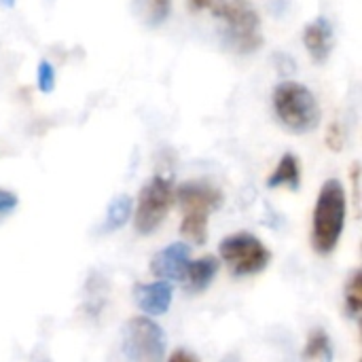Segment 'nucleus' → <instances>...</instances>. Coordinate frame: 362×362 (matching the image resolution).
Masks as SVG:
<instances>
[{
    "instance_id": "obj_2",
    "label": "nucleus",
    "mask_w": 362,
    "mask_h": 362,
    "mask_svg": "<svg viewBox=\"0 0 362 362\" xmlns=\"http://www.w3.org/2000/svg\"><path fill=\"white\" fill-rule=\"evenodd\" d=\"M174 202L182 212L180 233L197 246L206 244L208 218L223 204L221 189L204 178L187 180L174 191Z\"/></svg>"
},
{
    "instance_id": "obj_5",
    "label": "nucleus",
    "mask_w": 362,
    "mask_h": 362,
    "mask_svg": "<svg viewBox=\"0 0 362 362\" xmlns=\"http://www.w3.org/2000/svg\"><path fill=\"white\" fill-rule=\"evenodd\" d=\"M218 255L227 263L229 272L238 278L257 276L265 272L272 261L269 248L248 231H238L233 235H227L218 246Z\"/></svg>"
},
{
    "instance_id": "obj_18",
    "label": "nucleus",
    "mask_w": 362,
    "mask_h": 362,
    "mask_svg": "<svg viewBox=\"0 0 362 362\" xmlns=\"http://www.w3.org/2000/svg\"><path fill=\"white\" fill-rule=\"evenodd\" d=\"M344 140H346V136L341 132V125L339 123H333L329 127V132H327V144H329V148H333L335 153H339L341 146H344Z\"/></svg>"
},
{
    "instance_id": "obj_7",
    "label": "nucleus",
    "mask_w": 362,
    "mask_h": 362,
    "mask_svg": "<svg viewBox=\"0 0 362 362\" xmlns=\"http://www.w3.org/2000/svg\"><path fill=\"white\" fill-rule=\"evenodd\" d=\"M165 333L148 316H134L123 327V354L129 362H163Z\"/></svg>"
},
{
    "instance_id": "obj_11",
    "label": "nucleus",
    "mask_w": 362,
    "mask_h": 362,
    "mask_svg": "<svg viewBox=\"0 0 362 362\" xmlns=\"http://www.w3.org/2000/svg\"><path fill=\"white\" fill-rule=\"evenodd\" d=\"M221 269V261L212 255H206V257H199L197 261H189V267L185 272V278H182V284H185V291L187 293H204L216 278Z\"/></svg>"
},
{
    "instance_id": "obj_6",
    "label": "nucleus",
    "mask_w": 362,
    "mask_h": 362,
    "mask_svg": "<svg viewBox=\"0 0 362 362\" xmlns=\"http://www.w3.org/2000/svg\"><path fill=\"white\" fill-rule=\"evenodd\" d=\"M174 204V185L170 176L157 174L153 176L138 195V206L134 208V227L140 235L155 233L165 216L170 214V208Z\"/></svg>"
},
{
    "instance_id": "obj_16",
    "label": "nucleus",
    "mask_w": 362,
    "mask_h": 362,
    "mask_svg": "<svg viewBox=\"0 0 362 362\" xmlns=\"http://www.w3.org/2000/svg\"><path fill=\"white\" fill-rule=\"evenodd\" d=\"M346 310L348 316L358 320L362 310V269H354L346 282Z\"/></svg>"
},
{
    "instance_id": "obj_21",
    "label": "nucleus",
    "mask_w": 362,
    "mask_h": 362,
    "mask_svg": "<svg viewBox=\"0 0 362 362\" xmlns=\"http://www.w3.org/2000/svg\"><path fill=\"white\" fill-rule=\"evenodd\" d=\"M212 4V0H189V6L195 8V11H204Z\"/></svg>"
},
{
    "instance_id": "obj_23",
    "label": "nucleus",
    "mask_w": 362,
    "mask_h": 362,
    "mask_svg": "<svg viewBox=\"0 0 362 362\" xmlns=\"http://www.w3.org/2000/svg\"><path fill=\"white\" fill-rule=\"evenodd\" d=\"M223 362H240V358H238V354H229L223 358Z\"/></svg>"
},
{
    "instance_id": "obj_1",
    "label": "nucleus",
    "mask_w": 362,
    "mask_h": 362,
    "mask_svg": "<svg viewBox=\"0 0 362 362\" xmlns=\"http://www.w3.org/2000/svg\"><path fill=\"white\" fill-rule=\"evenodd\" d=\"M348 218V193L339 178L322 182L312 218V246L318 255L329 257L346 229Z\"/></svg>"
},
{
    "instance_id": "obj_19",
    "label": "nucleus",
    "mask_w": 362,
    "mask_h": 362,
    "mask_svg": "<svg viewBox=\"0 0 362 362\" xmlns=\"http://www.w3.org/2000/svg\"><path fill=\"white\" fill-rule=\"evenodd\" d=\"M19 204V197L8 191V189H0V214H8L17 208Z\"/></svg>"
},
{
    "instance_id": "obj_12",
    "label": "nucleus",
    "mask_w": 362,
    "mask_h": 362,
    "mask_svg": "<svg viewBox=\"0 0 362 362\" xmlns=\"http://www.w3.org/2000/svg\"><path fill=\"white\" fill-rule=\"evenodd\" d=\"M267 187L269 189L286 187L291 191H297L301 187V163H299V157L293 155V153H284L282 159L278 161L276 170L269 174Z\"/></svg>"
},
{
    "instance_id": "obj_17",
    "label": "nucleus",
    "mask_w": 362,
    "mask_h": 362,
    "mask_svg": "<svg viewBox=\"0 0 362 362\" xmlns=\"http://www.w3.org/2000/svg\"><path fill=\"white\" fill-rule=\"evenodd\" d=\"M36 85L42 93H51L55 87V68L51 66V62L40 59L38 68H36Z\"/></svg>"
},
{
    "instance_id": "obj_10",
    "label": "nucleus",
    "mask_w": 362,
    "mask_h": 362,
    "mask_svg": "<svg viewBox=\"0 0 362 362\" xmlns=\"http://www.w3.org/2000/svg\"><path fill=\"white\" fill-rule=\"evenodd\" d=\"M172 284L170 282H148V284H136L134 286V301L146 314L148 318L153 316H163L168 314L172 305Z\"/></svg>"
},
{
    "instance_id": "obj_3",
    "label": "nucleus",
    "mask_w": 362,
    "mask_h": 362,
    "mask_svg": "<svg viewBox=\"0 0 362 362\" xmlns=\"http://www.w3.org/2000/svg\"><path fill=\"white\" fill-rule=\"evenodd\" d=\"M210 6L227 47L235 53L248 55L263 45L261 15L250 0H212Z\"/></svg>"
},
{
    "instance_id": "obj_15",
    "label": "nucleus",
    "mask_w": 362,
    "mask_h": 362,
    "mask_svg": "<svg viewBox=\"0 0 362 362\" xmlns=\"http://www.w3.org/2000/svg\"><path fill=\"white\" fill-rule=\"evenodd\" d=\"M134 214V202L129 195H117L106 208V216L102 223V231H117L121 229Z\"/></svg>"
},
{
    "instance_id": "obj_13",
    "label": "nucleus",
    "mask_w": 362,
    "mask_h": 362,
    "mask_svg": "<svg viewBox=\"0 0 362 362\" xmlns=\"http://www.w3.org/2000/svg\"><path fill=\"white\" fill-rule=\"evenodd\" d=\"M132 11L146 28H159L172 13V0H132Z\"/></svg>"
},
{
    "instance_id": "obj_8",
    "label": "nucleus",
    "mask_w": 362,
    "mask_h": 362,
    "mask_svg": "<svg viewBox=\"0 0 362 362\" xmlns=\"http://www.w3.org/2000/svg\"><path fill=\"white\" fill-rule=\"evenodd\" d=\"M189 255L191 248L182 242H174L159 250L151 261V274L161 282H176L185 278V272L189 267Z\"/></svg>"
},
{
    "instance_id": "obj_9",
    "label": "nucleus",
    "mask_w": 362,
    "mask_h": 362,
    "mask_svg": "<svg viewBox=\"0 0 362 362\" xmlns=\"http://www.w3.org/2000/svg\"><path fill=\"white\" fill-rule=\"evenodd\" d=\"M303 45L310 53V57L316 64H325L331 57L333 45H335V32L333 23L327 17H316L303 28Z\"/></svg>"
},
{
    "instance_id": "obj_14",
    "label": "nucleus",
    "mask_w": 362,
    "mask_h": 362,
    "mask_svg": "<svg viewBox=\"0 0 362 362\" xmlns=\"http://www.w3.org/2000/svg\"><path fill=\"white\" fill-rule=\"evenodd\" d=\"M301 362H333V344L327 331L314 329L301 352Z\"/></svg>"
},
{
    "instance_id": "obj_20",
    "label": "nucleus",
    "mask_w": 362,
    "mask_h": 362,
    "mask_svg": "<svg viewBox=\"0 0 362 362\" xmlns=\"http://www.w3.org/2000/svg\"><path fill=\"white\" fill-rule=\"evenodd\" d=\"M168 362H199V358L193 352H189V350H176Z\"/></svg>"
},
{
    "instance_id": "obj_22",
    "label": "nucleus",
    "mask_w": 362,
    "mask_h": 362,
    "mask_svg": "<svg viewBox=\"0 0 362 362\" xmlns=\"http://www.w3.org/2000/svg\"><path fill=\"white\" fill-rule=\"evenodd\" d=\"M13 4H15V0H0V6L2 8H11Z\"/></svg>"
},
{
    "instance_id": "obj_4",
    "label": "nucleus",
    "mask_w": 362,
    "mask_h": 362,
    "mask_svg": "<svg viewBox=\"0 0 362 362\" xmlns=\"http://www.w3.org/2000/svg\"><path fill=\"white\" fill-rule=\"evenodd\" d=\"M272 106L278 121L293 134L314 132L322 119V110L314 91L297 81L278 83L272 93Z\"/></svg>"
}]
</instances>
